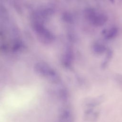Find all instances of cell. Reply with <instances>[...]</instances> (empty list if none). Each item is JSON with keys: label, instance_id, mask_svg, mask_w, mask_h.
<instances>
[{"label": "cell", "instance_id": "cell-1", "mask_svg": "<svg viewBox=\"0 0 122 122\" xmlns=\"http://www.w3.org/2000/svg\"><path fill=\"white\" fill-rule=\"evenodd\" d=\"M84 14L86 18L90 23L95 26L103 25L108 20L107 16L105 14L99 12L92 8L85 10Z\"/></svg>", "mask_w": 122, "mask_h": 122}, {"label": "cell", "instance_id": "cell-2", "mask_svg": "<svg viewBox=\"0 0 122 122\" xmlns=\"http://www.w3.org/2000/svg\"><path fill=\"white\" fill-rule=\"evenodd\" d=\"M33 28L38 36L45 42H49L54 39L52 34L45 28L41 22L34 21L33 24Z\"/></svg>", "mask_w": 122, "mask_h": 122}, {"label": "cell", "instance_id": "cell-3", "mask_svg": "<svg viewBox=\"0 0 122 122\" xmlns=\"http://www.w3.org/2000/svg\"><path fill=\"white\" fill-rule=\"evenodd\" d=\"M118 33V29L115 27H112L104 33L105 39L106 40H111L113 39L117 36Z\"/></svg>", "mask_w": 122, "mask_h": 122}, {"label": "cell", "instance_id": "cell-4", "mask_svg": "<svg viewBox=\"0 0 122 122\" xmlns=\"http://www.w3.org/2000/svg\"><path fill=\"white\" fill-rule=\"evenodd\" d=\"M92 48L93 51L98 54H102L106 51L107 50L106 46L100 43H95L93 45Z\"/></svg>", "mask_w": 122, "mask_h": 122}, {"label": "cell", "instance_id": "cell-5", "mask_svg": "<svg viewBox=\"0 0 122 122\" xmlns=\"http://www.w3.org/2000/svg\"><path fill=\"white\" fill-rule=\"evenodd\" d=\"M113 55V52L110 49H108L106 51V54L105 58L104 59L103 62H102V66L103 67H105L107 66L108 63L110 62V61L111 60V59Z\"/></svg>", "mask_w": 122, "mask_h": 122}, {"label": "cell", "instance_id": "cell-6", "mask_svg": "<svg viewBox=\"0 0 122 122\" xmlns=\"http://www.w3.org/2000/svg\"><path fill=\"white\" fill-rule=\"evenodd\" d=\"M110 1L112 2V3H114L115 1V0H110Z\"/></svg>", "mask_w": 122, "mask_h": 122}]
</instances>
